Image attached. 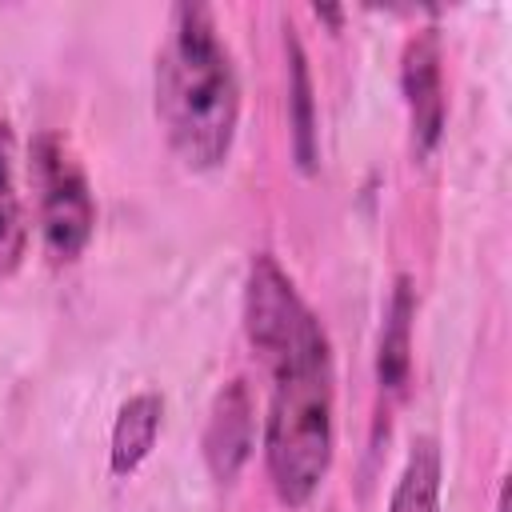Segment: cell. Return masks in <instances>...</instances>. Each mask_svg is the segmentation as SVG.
<instances>
[{
	"instance_id": "cell-4",
	"label": "cell",
	"mask_w": 512,
	"mask_h": 512,
	"mask_svg": "<svg viewBox=\"0 0 512 512\" xmlns=\"http://www.w3.org/2000/svg\"><path fill=\"white\" fill-rule=\"evenodd\" d=\"M400 92L408 108V132H412V152L428 156L440 136H444V68H440V40L436 28H420L408 36L404 56H400Z\"/></svg>"
},
{
	"instance_id": "cell-11",
	"label": "cell",
	"mask_w": 512,
	"mask_h": 512,
	"mask_svg": "<svg viewBox=\"0 0 512 512\" xmlns=\"http://www.w3.org/2000/svg\"><path fill=\"white\" fill-rule=\"evenodd\" d=\"M312 12H316V16H324L328 24H340V8H328V4H312Z\"/></svg>"
},
{
	"instance_id": "cell-5",
	"label": "cell",
	"mask_w": 512,
	"mask_h": 512,
	"mask_svg": "<svg viewBox=\"0 0 512 512\" xmlns=\"http://www.w3.org/2000/svg\"><path fill=\"white\" fill-rule=\"evenodd\" d=\"M252 444H256V400L248 380L236 376L212 396L204 424V464L212 480L232 484L252 460Z\"/></svg>"
},
{
	"instance_id": "cell-1",
	"label": "cell",
	"mask_w": 512,
	"mask_h": 512,
	"mask_svg": "<svg viewBox=\"0 0 512 512\" xmlns=\"http://www.w3.org/2000/svg\"><path fill=\"white\" fill-rule=\"evenodd\" d=\"M244 332L272 372L264 416V468L276 496L308 504L332 468L336 372L316 312L272 252H256L244 280Z\"/></svg>"
},
{
	"instance_id": "cell-7",
	"label": "cell",
	"mask_w": 512,
	"mask_h": 512,
	"mask_svg": "<svg viewBox=\"0 0 512 512\" xmlns=\"http://www.w3.org/2000/svg\"><path fill=\"white\" fill-rule=\"evenodd\" d=\"M160 416H164L160 392H136L120 404V412L112 420V440H108L112 476H132L148 460V452L160 436Z\"/></svg>"
},
{
	"instance_id": "cell-10",
	"label": "cell",
	"mask_w": 512,
	"mask_h": 512,
	"mask_svg": "<svg viewBox=\"0 0 512 512\" xmlns=\"http://www.w3.org/2000/svg\"><path fill=\"white\" fill-rule=\"evenodd\" d=\"M28 248V216L16 184V144L8 116L0 112V276H12Z\"/></svg>"
},
{
	"instance_id": "cell-3",
	"label": "cell",
	"mask_w": 512,
	"mask_h": 512,
	"mask_svg": "<svg viewBox=\"0 0 512 512\" xmlns=\"http://www.w3.org/2000/svg\"><path fill=\"white\" fill-rule=\"evenodd\" d=\"M32 188H36V228L52 260H76L96 228V200L84 164L56 136L40 132L32 140Z\"/></svg>"
},
{
	"instance_id": "cell-9",
	"label": "cell",
	"mask_w": 512,
	"mask_h": 512,
	"mask_svg": "<svg viewBox=\"0 0 512 512\" xmlns=\"http://www.w3.org/2000/svg\"><path fill=\"white\" fill-rule=\"evenodd\" d=\"M440 480H444V464L436 436H416L396 476L388 512H440Z\"/></svg>"
},
{
	"instance_id": "cell-2",
	"label": "cell",
	"mask_w": 512,
	"mask_h": 512,
	"mask_svg": "<svg viewBox=\"0 0 512 512\" xmlns=\"http://www.w3.org/2000/svg\"><path fill=\"white\" fill-rule=\"evenodd\" d=\"M156 120L168 148L192 172L228 160L240 124V76L208 4L184 0L168 12L156 52Z\"/></svg>"
},
{
	"instance_id": "cell-6",
	"label": "cell",
	"mask_w": 512,
	"mask_h": 512,
	"mask_svg": "<svg viewBox=\"0 0 512 512\" xmlns=\"http://www.w3.org/2000/svg\"><path fill=\"white\" fill-rule=\"evenodd\" d=\"M412 320H416V288L408 276H396L392 296L384 304L380 344H376V384L380 392H400L412 372Z\"/></svg>"
},
{
	"instance_id": "cell-8",
	"label": "cell",
	"mask_w": 512,
	"mask_h": 512,
	"mask_svg": "<svg viewBox=\"0 0 512 512\" xmlns=\"http://www.w3.org/2000/svg\"><path fill=\"white\" fill-rule=\"evenodd\" d=\"M288 48V124H292V152L304 172L316 168L320 160V140H316V96H312V76H308V56L300 48V36L288 28L284 36Z\"/></svg>"
},
{
	"instance_id": "cell-12",
	"label": "cell",
	"mask_w": 512,
	"mask_h": 512,
	"mask_svg": "<svg viewBox=\"0 0 512 512\" xmlns=\"http://www.w3.org/2000/svg\"><path fill=\"white\" fill-rule=\"evenodd\" d=\"M496 512H508V484L500 488V500H496Z\"/></svg>"
}]
</instances>
